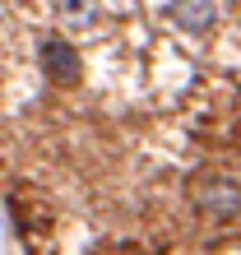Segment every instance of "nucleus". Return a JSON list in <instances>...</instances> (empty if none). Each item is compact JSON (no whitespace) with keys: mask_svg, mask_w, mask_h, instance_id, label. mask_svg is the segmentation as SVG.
<instances>
[{"mask_svg":"<svg viewBox=\"0 0 241 255\" xmlns=\"http://www.w3.org/2000/svg\"><path fill=\"white\" fill-rule=\"evenodd\" d=\"M195 204L214 218H232L241 209V186L237 181H223V176H209V181L195 186Z\"/></svg>","mask_w":241,"mask_h":255,"instance_id":"obj_1","label":"nucleus"},{"mask_svg":"<svg viewBox=\"0 0 241 255\" xmlns=\"http://www.w3.org/2000/svg\"><path fill=\"white\" fill-rule=\"evenodd\" d=\"M42 70L51 84H79V51L65 37H47L42 42Z\"/></svg>","mask_w":241,"mask_h":255,"instance_id":"obj_2","label":"nucleus"},{"mask_svg":"<svg viewBox=\"0 0 241 255\" xmlns=\"http://www.w3.org/2000/svg\"><path fill=\"white\" fill-rule=\"evenodd\" d=\"M167 14H172L176 28H186V33H204V28H214L218 5H214V0H172Z\"/></svg>","mask_w":241,"mask_h":255,"instance_id":"obj_3","label":"nucleus"},{"mask_svg":"<svg viewBox=\"0 0 241 255\" xmlns=\"http://www.w3.org/2000/svg\"><path fill=\"white\" fill-rule=\"evenodd\" d=\"M56 19L70 28H88L98 19V0H56Z\"/></svg>","mask_w":241,"mask_h":255,"instance_id":"obj_4","label":"nucleus"}]
</instances>
